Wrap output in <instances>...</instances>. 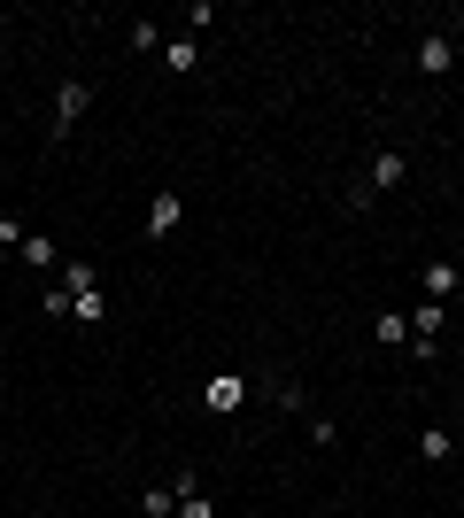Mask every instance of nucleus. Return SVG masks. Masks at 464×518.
<instances>
[{
  "label": "nucleus",
  "instance_id": "nucleus-6",
  "mask_svg": "<svg viewBox=\"0 0 464 518\" xmlns=\"http://www.w3.org/2000/svg\"><path fill=\"white\" fill-rule=\"evenodd\" d=\"M418 279H426V302H457V287H464V271H457V263H426Z\"/></svg>",
  "mask_w": 464,
  "mask_h": 518
},
{
  "label": "nucleus",
  "instance_id": "nucleus-4",
  "mask_svg": "<svg viewBox=\"0 0 464 518\" xmlns=\"http://www.w3.org/2000/svg\"><path fill=\"white\" fill-rule=\"evenodd\" d=\"M418 70H426V78H449V70H457V47H449V31H426V39H418Z\"/></svg>",
  "mask_w": 464,
  "mask_h": 518
},
{
  "label": "nucleus",
  "instance_id": "nucleus-14",
  "mask_svg": "<svg viewBox=\"0 0 464 518\" xmlns=\"http://www.w3.org/2000/svg\"><path fill=\"white\" fill-rule=\"evenodd\" d=\"M140 511H147V518H171V488H147V495H140Z\"/></svg>",
  "mask_w": 464,
  "mask_h": 518
},
{
  "label": "nucleus",
  "instance_id": "nucleus-7",
  "mask_svg": "<svg viewBox=\"0 0 464 518\" xmlns=\"http://www.w3.org/2000/svg\"><path fill=\"white\" fill-rule=\"evenodd\" d=\"M372 341H379V348H410V317H403V310H379V317H372Z\"/></svg>",
  "mask_w": 464,
  "mask_h": 518
},
{
  "label": "nucleus",
  "instance_id": "nucleus-11",
  "mask_svg": "<svg viewBox=\"0 0 464 518\" xmlns=\"http://www.w3.org/2000/svg\"><path fill=\"white\" fill-rule=\"evenodd\" d=\"M62 294H93V263H62Z\"/></svg>",
  "mask_w": 464,
  "mask_h": 518
},
{
  "label": "nucleus",
  "instance_id": "nucleus-16",
  "mask_svg": "<svg viewBox=\"0 0 464 518\" xmlns=\"http://www.w3.org/2000/svg\"><path fill=\"white\" fill-rule=\"evenodd\" d=\"M457 302H464V287H457Z\"/></svg>",
  "mask_w": 464,
  "mask_h": 518
},
{
  "label": "nucleus",
  "instance_id": "nucleus-12",
  "mask_svg": "<svg viewBox=\"0 0 464 518\" xmlns=\"http://www.w3.org/2000/svg\"><path fill=\"white\" fill-rule=\"evenodd\" d=\"M24 263H39V271H62V263H55V248H47L39 232H31V240H24Z\"/></svg>",
  "mask_w": 464,
  "mask_h": 518
},
{
  "label": "nucleus",
  "instance_id": "nucleus-15",
  "mask_svg": "<svg viewBox=\"0 0 464 518\" xmlns=\"http://www.w3.org/2000/svg\"><path fill=\"white\" fill-rule=\"evenodd\" d=\"M178 518H217V511H209V495L194 488V495H178Z\"/></svg>",
  "mask_w": 464,
  "mask_h": 518
},
{
  "label": "nucleus",
  "instance_id": "nucleus-13",
  "mask_svg": "<svg viewBox=\"0 0 464 518\" xmlns=\"http://www.w3.org/2000/svg\"><path fill=\"white\" fill-rule=\"evenodd\" d=\"M70 317H86V325H101V317H109V302H101V294H78V302H70Z\"/></svg>",
  "mask_w": 464,
  "mask_h": 518
},
{
  "label": "nucleus",
  "instance_id": "nucleus-1",
  "mask_svg": "<svg viewBox=\"0 0 464 518\" xmlns=\"http://www.w3.org/2000/svg\"><path fill=\"white\" fill-rule=\"evenodd\" d=\"M86 109H93V86H86V78H62V86H55V140H62Z\"/></svg>",
  "mask_w": 464,
  "mask_h": 518
},
{
  "label": "nucleus",
  "instance_id": "nucleus-10",
  "mask_svg": "<svg viewBox=\"0 0 464 518\" xmlns=\"http://www.w3.org/2000/svg\"><path fill=\"white\" fill-rule=\"evenodd\" d=\"M449 449H457V441H449V433H441V426H426V433H418V457H426V464H441V457H449Z\"/></svg>",
  "mask_w": 464,
  "mask_h": 518
},
{
  "label": "nucleus",
  "instance_id": "nucleus-3",
  "mask_svg": "<svg viewBox=\"0 0 464 518\" xmlns=\"http://www.w3.org/2000/svg\"><path fill=\"white\" fill-rule=\"evenodd\" d=\"M403 171H410L403 147H379V155H372V178H364V194H395V186H403Z\"/></svg>",
  "mask_w": 464,
  "mask_h": 518
},
{
  "label": "nucleus",
  "instance_id": "nucleus-5",
  "mask_svg": "<svg viewBox=\"0 0 464 518\" xmlns=\"http://www.w3.org/2000/svg\"><path fill=\"white\" fill-rule=\"evenodd\" d=\"M178 217H186V202H178V194H155V202H147V240H171Z\"/></svg>",
  "mask_w": 464,
  "mask_h": 518
},
{
  "label": "nucleus",
  "instance_id": "nucleus-8",
  "mask_svg": "<svg viewBox=\"0 0 464 518\" xmlns=\"http://www.w3.org/2000/svg\"><path fill=\"white\" fill-rule=\"evenodd\" d=\"M163 62H171V78H194V70H202V47H194V39H171Z\"/></svg>",
  "mask_w": 464,
  "mask_h": 518
},
{
  "label": "nucleus",
  "instance_id": "nucleus-9",
  "mask_svg": "<svg viewBox=\"0 0 464 518\" xmlns=\"http://www.w3.org/2000/svg\"><path fill=\"white\" fill-rule=\"evenodd\" d=\"M441 317H449V302H418V317H410V333H418V341H434V333H441Z\"/></svg>",
  "mask_w": 464,
  "mask_h": 518
},
{
  "label": "nucleus",
  "instance_id": "nucleus-2",
  "mask_svg": "<svg viewBox=\"0 0 464 518\" xmlns=\"http://www.w3.org/2000/svg\"><path fill=\"white\" fill-rule=\"evenodd\" d=\"M240 403H248V379H240V372H217V379L202 387V410H217V418H232Z\"/></svg>",
  "mask_w": 464,
  "mask_h": 518
}]
</instances>
